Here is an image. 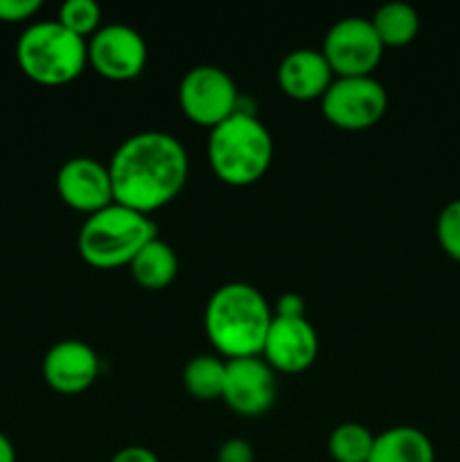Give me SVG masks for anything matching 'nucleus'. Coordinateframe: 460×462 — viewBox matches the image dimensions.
Segmentation results:
<instances>
[{
	"instance_id": "nucleus-1",
	"label": "nucleus",
	"mask_w": 460,
	"mask_h": 462,
	"mask_svg": "<svg viewBox=\"0 0 460 462\" xmlns=\"http://www.w3.org/2000/svg\"><path fill=\"white\" fill-rule=\"evenodd\" d=\"M108 174L115 203L152 215L174 201L185 188L188 152L179 138L165 131H143L115 149Z\"/></svg>"
},
{
	"instance_id": "nucleus-2",
	"label": "nucleus",
	"mask_w": 460,
	"mask_h": 462,
	"mask_svg": "<svg viewBox=\"0 0 460 462\" xmlns=\"http://www.w3.org/2000/svg\"><path fill=\"white\" fill-rule=\"evenodd\" d=\"M273 323V307L260 289L246 282L221 284L203 314L207 338L225 359L262 356L266 334Z\"/></svg>"
},
{
	"instance_id": "nucleus-3",
	"label": "nucleus",
	"mask_w": 460,
	"mask_h": 462,
	"mask_svg": "<svg viewBox=\"0 0 460 462\" xmlns=\"http://www.w3.org/2000/svg\"><path fill=\"white\" fill-rule=\"evenodd\" d=\"M273 161V138L264 122L246 108L210 129L207 162L216 179L233 188L257 183Z\"/></svg>"
},
{
	"instance_id": "nucleus-4",
	"label": "nucleus",
	"mask_w": 460,
	"mask_h": 462,
	"mask_svg": "<svg viewBox=\"0 0 460 462\" xmlns=\"http://www.w3.org/2000/svg\"><path fill=\"white\" fill-rule=\"evenodd\" d=\"M158 237L156 221L138 210L111 203L86 217L77 235V251L93 269L111 271L129 266L144 244Z\"/></svg>"
},
{
	"instance_id": "nucleus-5",
	"label": "nucleus",
	"mask_w": 460,
	"mask_h": 462,
	"mask_svg": "<svg viewBox=\"0 0 460 462\" xmlns=\"http://www.w3.org/2000/svg\"><path fill=\"white\" fill-rule=\"evenodd\" d=\"M16 61L23 75L36 84L63 86L75 81L88 66V45L57 18L39 21L18 36Z\"/></svg>"
},
{
	"instance_id": "nucleus-6",
	"label": "nucleus",
	"mask_w": 460,
	"mask_h": 462,
	"mask_svg": "<svg viewBox=\"0 0 460 462\" xmlns=\"http://www.w3.org/2000/svg\"><path fill=\"white\" fill-rule=\"evenodd\" d=\"M388 108V93L382 81L370 77H334L320 97L325 120L343 131H365L377 125Z\"/></svg>"
},
{
	"instance_id": "nucleus-7",
	"label": "nucleus",
	"mask_w": 460,
	"mask_h": 462,
	"mask_svg": "<svg viewBox=\"0 0 460 462\" xmlns=\"http://www.w3.org/2000/svg\"><path fill=\"white\" fill-rule=\"evenodd\" d=\"M179 104L194 125L215 129L239 111L237 84L221 68L194 66L180 79Z\"/></svg>"
},
{
	"instance_id": "nucleus-8",
	"label": "nucleus",
	"mask_w": 460,
	"mask_h": 462,
	"mask_svg": "<svg viewBox=\"0 0 460 462\" xmlns=\"http://www.w3.org/2000/svg\"><path fill=\"white\" fill-rule=\"evenodd\" d=\"M383 50L370 18L347 16L329 27L320 52L334 77H370L382 63Z\"/></svg>"
},
{
	"instance_id": "nucleus-9",
	"label": "nucleus",
	"mask_w": 460,
	"mask_h": 462,
	"mask_svg": "<svg viewBox=\"0 0 460 462\" xmlns=\"http://www.w3.org/2000/svg\"><path fill=\"white\" fill-rule=\"evenodd\" d=\"M88 66L108 81H131L147 66V43L138 30L122 23L104 25L86 41Z\"/></svg>"
},
{
	"instance_id": "nucleus-10",
	"label": "nucleus",
	"mask_w": 460,
	"mask_h": 462,
	"mask_svg": "<svg viewBox=\"0 0 460 462\" xmlns=\"http://www.w3.org/2000/svg\"><path fill=\"white\" fill-rule=\"evenodd\" d=\"M221 400L244 418H260L275 402L273 368L262 356L225 361V386Z\"/></svg>"
},
{
	"instance_id": "nucleus-11",
	"label": "nucleus",
	"mask_w": 460,
	"mask_h": 462,
	"mask_svg": "<svg viewBox=\"0 0 460 462\" xmlns=\"http://www.w3.org/2000/svg\"><path fill=\"white\" fill-rule=\"evenodd\" d=\"M57 192L68 208L86 217L115 203L108 165L88 156L70 158L59 167Z\"/></svg>"
},
{
	"instance_id": "nucleus-12",
	"label": "nucleus",
	"mask_w": 460,
	"mask_h": 462,
	"mask_svg": "<svg viewBox=\"0 0 460 462\" xmlns=\"http://www.w3.org/2000/svg\"><path fill=\"white\" fill-rule=\"evenodd\" d=\"M318 356V334L314 325L302 319H280L273 316L266 334L262 359L273 370L284 374H298L311 368Z\"/></svg>"
},
{
	"instance_id": "nucleus-13",
	"label": "nucleus",
	"mask_w": 460,
	"mask_h": 462,
	"mask_svg": "<svg viewBox=\"0 0 460 462\" xmlns=\"http://www.w3.org/2000/svg\"><path fill=\"white\" fill-rule=\"evenodd\" d=\"M99 374V356L88 343L66 338L54 343L43 359V379L61 395L88 391Z\"/></svg>"
},
{
	"instance_id": "nucleus-14",
	"label": "nucleus",
	"mask_w": 460,
	"mask_h": 462,
	"mask_svg": "<svg viewBox=\"0 0 460 462\" xmlns=\"http://www.w3.org/2000/svg\"><path fill=\"white\" fill-rule=\"evenodd\" d=\"M334 81V72L320 50L300 48L289 52L278 66V86L298 102L320 99Z\"/></svg>"
},
{
	"instance_id": "nucleus-15",
	"label": "nucleus",
	"mask_w": 460,
	"mask_h": 462,
	"mask_svg": "<svg viewBox=\"0 0 460 462\" xmlns=\"http://www.w3.org/2000/svg\"><path fill=\"white\" fill-rule=\"evenodd\" d=\"M368 462H436V449L419 429L392 427L374 436Z\"/></svg>"
},
{
	"instance_id": "nucleus-16",
	"label": "nucleus",
	"mask_w": 460,
	"mask_h": 462,
	"mask_svg": "<svg viewBox=\"0 0 460 462\" xmlns=\"http://www.w3.org/2000/svg\"><path fill=\"white\" fill-rule=\"evenodd\" d=\"M131 278L149 291H161L170 287L179 275V257L176 251L161 237L152 239L140 248L138 255L129 264Z\"/></svg>"
},
{
	"instance_id": "nucleus-17",
	"label": "nucleus",
	"mask_w": 460,
	"mask_h": 462,
	"mask_svg": "<svg viewBox=\"0 0 460 462\" xmlns=\"http://www.w3.org/2000/svg\"><path fill=\"white\" fill-rule=\"evenodd\" d=\"M370 23L382 39L383 48H404L419 32V16L415 7H410L409 3H400V0L382 5L370 18Z\"/></svg>"
},
{
	"instance_id": "nucleus-18",
	"label": "nucleus",
	"mask_w": 460,
	"mask_h": 462,
	"mask_svg": "<svg viewBox=\"0 0 460 462\" xmlns=\"http://www.w3.org/2000/svg\"><path fill=\"white\" fill-rule=\"evenodd\" d=\"M185 391L201 402L221 400L225 386V361L212 355H198L183 370Z\"/></svg>"
},
{
	"instance_id": "nucleus-19",
	"label": "nucleus",
	"mask_w": 460,
	"mask_h": 462,
	"mask_svg": "<svg viewBox=\"0 0 460 462\" xmlns=\"http://www.w3.org/2000/svg\"><path fill=\"white\" fill-rule=\"evenodd\" d=\"M374 436L363 424L345 422L329 433L327 449L334 462H368Z\"/></svg>"
},
{
	"instance_id": "nucleus-20",
	"label": "nucleus",
	"mask_w": 460,
	"mask_h": 462,
	"mask_svg": "<svg viewBox=\"0 0 460 462\" xmlns=\"http://www.w3.org/2000/svg\"><path fill=\"white\" fill-rule=\"evenodd\" d=\"M57 21L61 23L66 30L72 34L81 36V39H90L95 32L99 30V21H102V9L95 0H66L59 7Z\"/></svg>"
},
{
	"instance_id": "nucleus-21",
	"label": "nucleus",
	"mask_w": 460,
	"mask_h": 462,
	"mask_svg": "<svg viewBox=\"0 0 460 462\" xmlns=\"http://www.w3.org/2000/svg\"><path fill=\"white\" fill-rule=\"evenodd\" d=\"M436 235L446 257L460 262V199L442 208V212L437 215Z\"/></svg>"
},
{
	"instance_id": "nucleus-22",
	"label": "nucleus",
	"mask_w": 460,
	"mask_h": 462,
	"mask_svg": "<svg viewBox=\"0 0 460 462\" xmlns=\"http://www.w3.org/2000/svg\"><path fill=\"white\" fill-rule=\"evenodd\" d=\"M43 7L41 0H0V21L3 23H23L30 21Z\"/></svg>"
},
{
	"instance_id": "nucleus-23",
	"label": "nucleus",
	"mask_w": 460,
	"mask_h": 462,
	"mask_svg": "<svg viewBox=\"0 0 460 462\" xmlns=\"http://www.w3.org/2000/svg\"><path fill=\"white\" fill-rule=\"evenodd\" d=\"M216 462H255V451H253L251 442L242 440V438H230L221 445Z\"/></svg>"
},
{
	"instance_id": "nucleus-24",
	"label": "nucleus",
	"mask_w": 460,
	"mask_h": 462,
	"mask_svg": "<svg viewBox=\"0 0 460 462\" xmlns=\"http://www.w3.org/2000/svg\"><path fill=\"white\" fill-rule=\"evenodd\" d=\"M273 316H280V319H302L305 316V300L298 293H284L275 302Z\"/></svg>"
},
{
	"instance_id": "nucleus-25",
	"label": "nucleus",
	"mask_w": 460,
	"mask_h": 462,
	"mask_svg": "<svg viewBox=\"0 0 460 462\" xmlns=\"http://www.w3.org/2000/svg\"><path fill=\"white\" fill-rule=\"evenodd\" d=\"M111 462H161L158 456L147 447H124L113 456Z\"/></svg>"
},
{
	"instance_id": "nucleus-26",
	"label": "nucleus",
	"mask_w": 460,
	"mask_h": 462,
	"mask_svg": "<svg viewBox=\"0 0 460 462\" xmlns=\"http://www.w3.org/2000/svg\"><path fill=\"white\" fill-rule=\"evenodd\" d=\"M0 462H16V449L5 433H0Z\"/></svg>"
}]
</instances>
